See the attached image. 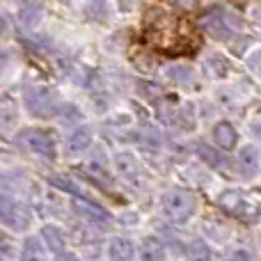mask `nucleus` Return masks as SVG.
I'll list each match as a JSON object with an SVG mask.
<instances>
[{
    "label": "nucleus",
    "instance_id": "obj_24",
    "mask_svg": "<svg viewBox=\"0 0 261 261\" xmlns=\"http://www.w3.org/2000/svg\"><path fill=\"white\" fill-rule=\"evenodd\" d=\"M55 115L62 119V124H81V119H83L81 110H78L73 103H60L58 110H55Z\"/></svg>",
    "mask_w": 261,
    "mask_h": 261
},
{
    "label": "nucleus",
    "instance_id": "obj_18",
    "mask_svg": "<svg viewBox=\"0 0 261 261\" xmlns=\"http://www.w3.org/2000/svg\"><path fill=\"white\" fill-rule=\"evenodd\" d=\"M186 254H188V261H211V259H213L211 245H208L206 241H202V239L190 241V243H188V250H186Z\"/></svg>",
    "mask_w": 261,
    "mask_h": 261
},
{
    "label": "nucleus",
    "instance_id": "obj_3",
    "mask_svg": "<svg viewBox=\"0 0 261 261\" xmlns=\"http://www.w3.org/2000/svg\"><path fill=\"white\" fill-rule=\"evenodd\" d=\"M60 103L62 101L58 99L55 90H50L48 85H28L23 90V106L37 119L55 117V110H58Z\"/></svg>",
    "mask_w": 261,
    "mask_h": 261
},
{
    "label": "nucleus",
    "instance_id": "obj_1",
    "mask_svg": "<svg viewBox=\"0 0 261 261\" xmlns=\"http://www.w3.org/2000/svg\"><path fill=\"white\" fill-rule=\"evenodd\" d=\"M14 144L18 147V151L28 153V156L46 158V161L58 158V138L48 128H39V126L21 128L14 135Z\"/></svg>",
    "mask_w": 261,
    "mask_h": 261
},
{
    "label": "nucleus",
    "instance_id": "obj_26",
    "mask_svg": "<svg viewBox=\"0 0 261 261\" xmlns=\"http://www.w3.org/2000/svg\"><path fill=\"white\" fill-rule=\"evenodd\" d=\"M243 202L245 199L239 190H227V193H222V197H220V204L227 206V211H239V206H243Z\"/></svg>",
    "mask_w": 261,
    "mask_h": 261
},
{
    "label": "nucleus",
    "instance_id": "obj_5",
    "mask_svg": "<svg viewBox=\"0 0 261 261\" xmlns=\"http://www.w3.org/2000/svg\"><path fill=\"white\" fill-rule=\"evenodd\" d=\"M113 167H115V174H117L122 181H126L128 186L142 188L144 181H147L142 163L138 161V156H135L133 151H115L113 153Z\"/></svg>",
    "mask_w": 261,
    "mask_h": 261
},
{
    "label": "nucleus",
    "instance_id": "obj_21",
    "mask_svg": "<svg viewBox=\"0 0 261 261\" xmlns=\"http://www.w3.org/2000/svg\"><path fill=\"white\" fill-rule=\"evenodd\" d=\"M87 172L94 176L101 174V179H108V170H106V158H103V149H96L90 158H87Z\"/></svg>",
    "mask_w": 261,
    "mask_h": 261
},
{
    "label": "nucleus",
    "instance_id": "obj_10",
    "mask_svg": "<svg viewBox=\"0 0 261 261\" xmlns=\"http://www.w3.org/2000/svg\"><path fill=\"white\" fill-rule=\"evenodd\" d=\"M138 261H167V248L158 236H144L135 245Z\"/></svg>",
    "mask_w": 261,
    "mask_h": 261
},
{
    "label": "nucleus",
    "instance_id": "obj_4",
    "mask_svg": "<svg viewBox=\"0 0 261 261\" xmlns=\"http://www.w3.org/2000/svg\"><path fill=\"white\" fill-rule=\"evenodd\" d=\"M32 222V216L21 202L9 193H0V227L9 231H25Z\"/></svg>",
    "mask_w": 261,
    "mask_h": 261
},
{
    "label": "nucleus",
    "instance_id": "obj_23",
    "mask_svg": "<svg viewBox=\"0 0 261 261\" xmlns=\"http://www.w3.org/2000/svg\"><path fill=\"white\" fill-rule=\"evenodd\" d=\"M206 69L216 78H225L227 73H229V62H227L220 53H213V55H208L206 58Z\"/></svg>",
    "mask_w": 261,
    "mask_h": 261
},
{
    "label": "nucleus",
    "instance_id": "obj_20",
    "mask_svg": "<svg viewBox=\"0 0 261 261\" xmlns=\"http://www.w3.org/2000/svg\"><path fill=\"white\" fill-rule=\"evenodd\" d=\"M50 186H55L58 190H62L64 195H71V197H81V188L78 184L67 174H50Z\"/></svg>",
    "mask_w": 261,
    "mask_h": 261
},
{
    "label": "nucleus",
    "instance_id": "obj_7",
    "mask_svg": "<svg viewBox=\"0 0 261 261\" xmlns=\"http://www.w3.org/2000/svg\"><path fill=\"white\" fill-rule=\"evenodd\" d=\"M92 147H94V130H92V126L83 124V126L73 128L71 133L64 138L62 153L67 158H81V156H85Z\"/></svg>",
    "mask_w": 261,
    "mask_h": 261
},
{
    "label": "nucleus",
    "instance_id": "obj_2",
    "mask_svg": "<svg viewBox=\"0 0 261 261\" xmlns=\"http://www.w3.org/2000/svg\"><path fill=\"white\" fill-rule=\"evenodd\" d=\"M158 208L161 213L174 225H184L197 211V199L190 193L188 188H181V186H172L158 199Z\"/></svg>",
    "mask_w": 261,
    "mask_h": 261
},
{
    "label": "nucleus",
    "instance_id": "obj_16",
    "mask_svg": "<svg viewBox=\"0 0 261 261\" xmlns=\"http://www.w3.org/2000/svg\"><path fill=\"white\" fill-rule=\"evenodd\" d=\"M41 18H44V9H41V5H37V3L23 5L21 12H18V23H21L25 30L37 28L41 23Z\"/></svg>",
    "mask_w": 261,
    "mask_h": 261
},
{
    "label": "nucleus",
    "instance_id": "obj_17",
    "mask_svg": "<svg viewBox=\"0 0 261 261\" xmlns=\"http://www.w3.org/2000/svg\"><path fill=\"white\" fill-rule=\"evenodd\" d=\"M18 119V106L12 96H0V128L14 126Z\"/></svg>",
    "mask_w": 261,
    "mask_h": 261
},
{
    "label": "nucleus",
    "instance_id": "obj_25",
    "mask_svg": "<svg viewBox=\"0 0 261 261\" xmlns=\"http://www.w3.org/2000/svg\"><path fill=\"white\" fill-rule=\"evenodd\" d=\"M85 14L90 18H106L108 16V0H87Z\"/></svg>",
    "mask_w": 261,
    "mask_h": 261
},
{
    "label": "nucleus",
    "instance_id": "obj_12",
    "mask_svg": "<svg viewBox=\"0 0 261 261\" xmlns=\"http://www.w3.org/2000/svg\"><path fill=\"white\" fill-rule=\"evenodd\" d=\"M106 257L108 261H133L135 259V245L128 236H113L106 243Z\"/></svg>",
    "mask_w": 261,
    "mask_h": 261
},
{
    "label": "nucleus",
    "instance_id": "obj_15",
    "mask_svg": "<svg viewBox=\"0 0 261 261\" xmlns=\"http://www.w3.org/2000/svg\"><path fill=\"white\" fill-rule=\"evenodd\" d=\"M195 153H197V158H202V161L208 163L211 167H225L227 165V158H225L227 151H222V149L213 147V144H208V142L195 144Z\"/></svg>",
    "mask_w": 261,
    "mask_h": 261
},
{
    "label": "nucleus",
    "instance_id": "obj_30",
    "mask_svg": "<svg viewBox=\"0 0 261 261\" xmlns=\"http://www.w3.org/2000/svg\"><path fill=\"white\" fill-rule=\"evenodd\" d=\"M9 32V25H7V21H5V16H0V37H5Z\"/></svg>",
    "mask_w": 261,
    "mask_h": 261
},
{
    "label": "nucleus",
    "instance_id": "obj_31",
    "mask_svg": "<svg viewBox=\"0 0 261 261\" xmlns=\"http://www.w3.org/2000/svg\"><path fill=\"white\" fill-rule=\"evenodd\" d=\"M257 60H259V53H252V58H250V69H252L254 73H257Z\"/></svg>",
    "mask_w": 261,
    "mask_h": 261
},
{
    "label": "nucleus",
    "instance_id": "obj_14",
    "mask_svg": "<svg viewBox=\"0 0 261 261\" xmlns=\"http://www.w3.org/2000/svg\"><path fill=\"white\" fill-rule=\"evenodd\" d=\"M41 243L46 245L50 254H58L67 250V239H64V231L60 229L58 225H44L41 227V234H39Z\"/></svg>",
    "mask_w": 261,
    "mask_h": 261
},
{
    "label": "nucleus",
    "instance_id": "obj_9",
    "mask_svg": "<svg viewBox=\"0 0 261 261\" xmlns=\"http://www.w3.org/2000/svg\"><path fill=\"white\" fill-rule=\"evenodd\" d=\"M204 28H206V32L211 37L222 39V41L234 37V25L229 23V16L222 9H213L208 16H204Z\"/></svg>",
    "mask_w": 261,
    "mask_h": 261
},
{
    "label": "nucleus",
    "instance_id": "obj_27",
    "mask_svg": "<svg viewBox=\"0 0 261 261\" xmlns=\"http://www.w3.org/2000/svg\"><path fill=\"white\" fill-rule=\"evenodd\" d=\"M14 257V243L5 234H0V259Z\"/></svg>",
    "mask_w": 261,
    "mask_h": 261
},
{
    "label": "nucleus",
    "instance_id": "obj_13",
    "mask_svg": "<svg viewBox=\"0 0 261 261\" xmlns=\"http://www.w3.org/2000/svg\"><path fill=\"white\" fill-rule=\"evenodd\" d=\"M48 254L39 236H25L18 248V261H48Z\"/></svg>",
    "mask_w": 261,
    "mask_h": 261
},
{
    "label": "nucleus",
    "instance_id": "obj_11",
    "mask_svg": "<svg viewBox=\"0 0 261 261\" xmlns=\"http://www.w3.org/2000/svg\"><path fill=\"white\" fill-rule=\"evenodd\" d=\"M236 172L243 179H257L259 174V149L257 144H245L236 156Z\"/></svg>",
    "mask_w": 261,
    "mask_h": 261
},
{
    "label": "nucleus",
    "instance_id": "obj_29",
    "mask_svg": "<svg viewBox=\"0 0 261 261\" xmlns=\"http://www.w3.org/2000/svg\"><path fill=\"white\" fill-rule=\"evenodd\" d=\"M53 261H81V257L73 254V252H69V250H64V252L53 254Z\"/></svg>",
    "mask_w": 261,
    "mask_h": 261
},
{
    "label": "nucleus",
    "instance_id": "obj_6",
    "mask_svg": "<svg viewBox=\"0 0 261 261\" xmlns=\"http://www.w3.org/2000/svg\"><path fill=\"white\" fill-rule=\"evenodd\" d=\"M71 208H73V213H76L81 220H85L87 225H90V227H96V229H103V227H108L110 222H113V216H110V213L106 211L103 206H99V204L90 202V199L73 197Z\"/></svg>",
    "mask_w": 261,
    "mask_h": 261
},
{
    "label": "nucleus",
    "instance_id": "obj_28",
    "mask_svg": "<svg viewBox=\"0 0 261 261\" xmlns=\"http://www.w3.org/2000/svg\"><path fill=\"white\" fill-rule=\"evenodd\" d=\"M227 261H254V259H252V254H250V250L239 248V250H234V252L227 257Z\"/></svg>",
    "mask_w": 261,
    "mask_h": 261
},
{
    "label": "nucleus",
    "instance_id": "obj_19",
    "mask_svg": "<svg viewBox=\"0 0 261 261\" xmlns=\"http://www.w3.org/2000/svg\"><path fill=\"white\" fill-rule=\"evenodd\" d=\"M167 78H170L172 83H176V85H181V87H188L190 83L195 81V73L188 64H172V67L167 69Z\"/></svg>",
    "mask_w": 261,
    "mask_h": 261
},
{
    "label": "nucleus",
    "instance_id": "obj_22",
    "mask_svg": "<svg viewBox=\"0 0 261 261\" xmlns=\"http://www.w3.org/2000/svg\"><path fill=\"white\" fill-rule=\"evenodd\" d=\"M204 229H206L208 239L216 241V243H225V241L229 239V227L218 222V220H206L204 222Z\"/></svg>",
    "mask_w": 261,
    "mask_h": 261
},
{
    "label": "nucleus",
    "instance_id": "obj_8",
    "mask_svg": "<svg viewBox=\"0 0 261 261\" xmlns=\"http://www.w3.org/2000/svg\"><path fill=\"white\" fill-rule=\"evenodd\" d=\"M211 144L222 149V151H231V149H236V144H239V130H236V126L231 122L220 119V122H216L211 128Z\"/></svg>",
    "mask_w": 261,
    "mask_h": 261
}]
</instances>
